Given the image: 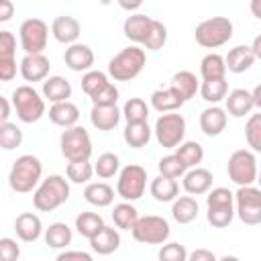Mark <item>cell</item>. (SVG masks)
<instances>
[{"instance_id": "6da1fadb", "label": "cell", "mask_w": 261, "mask_h": 261, "mask_svg": "<svg viewBox=\"0 0 261 261\" xmlns=\"http://www.w3.org/2000/svg\"><path fill=\"white\" fill-rule=\"evenodd\" d=\"M43 181V163L35 155H20L14 159L8 171V186L16 194H29Z\"/></svg>"}, {"instance_id": "7a4b0ae2", "label": "cell", "mask_w": 261, "mask_h": 261, "mask_svg": "<svg viewBox=\"0 0 261 261\" xmlns=\"http://www.w3.org/2000/svg\"><path fill=\"white\" fill-rule=\"evenodd\" d=\"M67 200H69V181L59 173L47 175L33 192V206L39 212H53Z\"/></svg>"}, {"instance_id": "3957f363", "label": "cell", "mask_w": 261, "mask_h": 261, "mask_svg": "<svg viewBox=\"0 0 261 261\" xmlns=\"http://www.w3.org/2000/svg\"><path fill=\"white\" fill-rule=\"evenodd\" d=\"M147 63V53L139 45L124 47L108 61V75L114 82H130L135 80Z\"/></svg>"}, {"instance_id": "277c9868", "label": "cell", "mask_w": 261, "mask_h": 261, "mask_svg": "<svg viewBox=\"0 0 261 261\" xmlns=\"http://www.w3.org/2000/svg\"><path fill=\"white\" fill-rule=\"evenodd\" d=\"M10 102H12V108L20 122L33 124V122L41 120L45 114V98L31 84L16 86L10 96Z\"/></svg>"}, {"instance_id": "5b68a950", "label": "cell", "mask_w": 261, "mask_h": 261, "mask_svg": "<svg viewBox=\"0 0 261 261\" xmlns=\"http://www.w3.org/2000/svg\"><path fill=\"white\" fill-rule=\"evenodd\" d=\"M237 214L234 194L228 188H212L206 196V218L214 228H224Z\"/></svg>"}, {"instance_id": "8992f818", "label": "cell", "mask_w": 261, "mask_h": 261, "mask_svg": "<svg viewBox=\"0 0 261 261\" xmlns=\"http://www.w3.org/2000/svg\"><path fill=\"white\" fill-rule=\"evenodd\" d=\"M232 33H234V27L228 16H212V18L202 20L196 27L194 39L204 49H216L228 43L232 39Z\"/></svg>"}, {"instance_id": "52a82bcc", "label": "cell", "mask_w": 261, "mask_h": 261, "mask_svg": "<svg viewBox=\"0 0 261 261\" xmlns=\"http://www.w3.org/2000/svg\"><path fill=\"white\" fill-rule=\"evenodd\" d=\"M226 173H228V179L237 184L239 188L253 186L259 175L255 153L249 149H237L234 153H230L228 163H226Z\"/></svg>"}, {"instance_id": "ba28073f", "label": "cell", "mask_w": 261, "mask_h": 261, "mask_svg": "<svg viewBox=\"0 0 261 261\" xmlns=\"http://www.w3.org/2000/svg\"><path fill=\"white\" fill-rule=\"evenodd\" d=\"M61 155L73 163V161H90L92 157V139L84 126H71L65 128L59 137Z\"/></svg>"}, {"instance_id": "9c48e42d", "label": "cell", "mask_w": 261, "mask_h": 261, "mask_svg": "<svg viewBox=\"0 0 261 261\" xmlns=\"http://www.w3.org/2000/svg\"><path fill=\"white\" fill-rule=\"evenodd\" d=\"M155 139L163 149H177L186 137V118L179 112L161 114L155 120Z\"/></svg>"}, {"instance_id": "30bf717a", "label": "cell", "mask_w": 261, "mask_h": 261, "mask_svg": "<svg viewBox=\"0 0 261 261\" xmlns=\"http://www.w3.org/2000/svg\"><path fill=\"white\" fill-rule=\"evenodd\" d=\"M147 188V169L137 163H128L120 169L116 179V194L124 202H137Z\"/></svg>"}, {"instance_id": "8fae6325", "label": "cell", "mask_w": 261, "mask_h": 261, "mask_svg": "<svg viewBox=\"0 0 261 261\" xmlns=\"http://www.w3.org/2000/svg\"><path fill=\"white\" fill-rule=\"evenodd\" d=\"M133 239L137 243L143 245H165V241L171 234L169 222L163 216L157 214H147V216H139L135 228L130 230Z\"/></svg>"}, {"instance_id": "7c38bea8", "label": "cell", "mask_w": 261, "mask_h": 261, "mask_svg": "<svg viewBox=\"0 0 261 261\" xmlns=\"http://www.w3.org/2000/svg\"><path fill=\"white\" fill-rule=\"evenodd\" d=\"M18 41L24 55H41L47 49L49 41V27L41 18H27L20 22Z\"/></svg>"}, {"instance_id": "4fadbf2b", "label": "cell", "mask_w": 261, "mask_h": 261, "mask_svg": "<svg viewBox=\"0 0 261 261\" xmlns=\"http://www.w3.org/2000/svg\"><path fill=\"white\" fill-rule=\"evenodd\" d=\"M234 208L241 222L255 226L261 224V188L245 186L234 192Z\"/></svg>"}, {"instance_id": "5bb4252c", "label": "cell", "mask_w": 261, "mask_h": 261, "mask_svg": "<svg viewBox=\"0 0 261 261\" xmlns=\"http://www.w3.org/2000/svg\"><path fill=\"white\" fill-rule=\"evenodd\" d=\"M16 37L10 31H0V80L10 82L16 75Z\"/></svg>"}, {"instance_id": "9a60e30c", "label": "cell", "mask_w": 261, "mask_h": 261, "mask_svg": "<svg viewBox=\"0 0 261 261\" xmlns=\"http://www.w3.org/2000/svg\"><path fill=\"white\" fill-rule=\"evenodd\" d=\"M155 18H151L149 14H143V12H137V14H128L124 18V24H122V33L128 41H133L135 45H145L149 33H151V27H153Z\"/></svg>"}, {"instance_id": "2e32d148", "label": "cell", "mask_w": 261, "mask_h": 261, "mask_svg": "<svg viewBox=\"0 0 261 261\" xmlns=\"http://www.w3.org/2000/svg\"><path fill=\"white\" fill-rule=\"evenodd\" d=\"M51 35L55 41L63 43V45H75L80 35H82V24L75 16H69V14H61L57 18H53L51 22Z\"/></svg>"}, {"instance_id": "e0dca14e", "label": "cell", "mask_w": 261, "mask_h": 261, "mask_svg": "<svg viewBox=\"0 0 261 261\" xmlns=\"http://www.w3.org/2000/svg\"><path fill=\"white\" fill-rule=\"evenodd\" d=\"M49 69H51V63L43 53L41 55H24L20 59V65H18L22 80L29 84L45 82L49 77Z\"/></svg>"}, {"instance_id": "ac0fdd59", "label": "cell", "mask_w": 261, "mask_h": 261, "mask_svg": "<svg viewBox=\"0 0 261 261\" xmlns=\"http://www.w3.org/2000/svg\"><path fill=\"white\" fill-rule=\"evenodd\" d=\"M63 61L65 65L71 69V71H84L88 73L94 65V51L90 45H84V43H75V45H69L63 53Z\"/></svg>"}, {"instance_id": "d6986e66", "label": "cell", "mask_w": 261, "mask_h": 261, "mask_svg": "<svg viewBox=\"0 0 261 261\" xmlns=\"http://www.w3.org/2000/svg\"><path fill=\"white\" fill-rule=\"evenodd\" d=\"M212 173L204 167H194V169H188L186 175L181 177V186L184 190L190 194V196H202V194H208L212 190Z\"/></svg>"}, {"instance_id": "ffe728a7", "label": "cell", "mask_w": 261, "mask_h": 261, "mask_svg": "<svg viewBox=\"0 0 261 261\" xmlns=\"http://www.w3.org/2000/svg\"><path fill=\"white\" fill-rule=\"evenodd\" d=\"M255 108L253 104V96L249 90L245 88H237V90H230L228 96L224 98V110L226 114L234 116V118H243V116H251V110Z\"/></svg>"}, {"instance_id": "44dd1931", "label": "cell", "mask_w": 261, "mask_h": 261, "mask_svg": "<svg viewBox=\"0 0 261 261\" xmlns=\"http://www.w3.org/2000/svg\"><path fill=\"white\" fill-rule=\"evenodd\" d=\"M228 114L220 106H208L200 112V130L206 137H218L226 128Z\"/></svg>"}, {"instance_id": "7402d4cb", "label": "cell", "mask_w": 261, "mask_h": 261, "mask_svg": "<svg viewBox=\"0 0 261 261\" xmlns=\"http://www.w3.org/2000/svg\"><path fill=\"white\" fill-rule=\"evenodd\" d=\"M14 232L22 243H35L43 234V222L35 212H22L14 220Z\"/></svg>"}, {"instance_id": "603a6c76", "label": "cell", "mask_w": 261, "mask_h": 261, "mask_svg": "<svg viewBox=\"0 0 261 261\" xmlns=\"http://www.w3.org/2000/svg\"><path fill=\"white\" fill-rule=\"evenodd\" d=\"M224 61H226V71H230V73H243V71L251 69V65L257 59H255V53H253L251 45H237V47H232L226 53Z\"/></svg>"}, {"instance_id": "cb8c5ba5", "label": "cell", "mask_w": 261, "mask_h": 261, "mask_svg": "<svg viewBox=\"0 0 261 261\" xmlns=\"http://www.w3.org/2000/svg\"><path fill=\"white\" fill-rule=\"evenodd\" d=\"M71 84L63 77V75H49L43 82V98L49 100L51 104H59V102H69L71 98Z\"/></svg>"}, {"instance_id": "d4e9b609", "label": "cell", "mask_w": 261, "mask_h": 261, "mask_svg": "<svg viewBox=\"0 0 261 261\" xmlns=\"http://www.w3.org/2000/svg\"><path fill=\"white\" fill-rule=\"evenodd\" d=\"M169 88H171L184 102H188V100H192V98L196 96V92H200V82H198L196 73H192V71H188V69H181V71H177V73L171 75Z\"/></svg>"}, {"instance_id": "484cf974", "label": "cell", "mask_w": 261, "mask_h": 261, "mask_svg": "<svg viewBox=\"0 0 261 261\" xmlns=\"http://www.w3.org/2000/svg\"><path fill=\"white\" fill-rule=\"evenodd\" d=\"M49 120L57 126L63 128H71L77 126L80 120V108L73 102H59V104H51L49 108Z\"/></svg>"}, {"instance_id": "4316f807", "label": "cell", "mask_w": 261, "mask_h": 261, "mask_svg": "<svg viewBox=\"0 0 261 261\" xmlns=\"http://www.w3.org/2000/svg\"><path fill=\"white\" fill-rule=\"evenodd\" d=\"M198 202L194 196H177L171 202V216L177 224H190L198 218Z\"/></svg>"}, {"instance_id": "83f0119b", "label": "cell", "mask_w": 261, "mask_h": 261, "mask_svg": "<svg viewBox=\"0 0 261 261\" xmlns=\"http://www.w3.org/2000/svg\"><path fill=\"white\" fill-rule=\"evenodd\" d=\"M90 247L98 255H110L120 247V232L114 226H104L94 239H90Z\"/></svg>"}, {"instance_id": "f1b7e54d", "label": "cell", "mask_w": 261, "mask_h": 261, "mask_svg": "<svg viewBox=\"0 0 261 261\" xmlns=\"http://www.w3.org/2000/svg\"><path fill=\"white\" fill-rule=\"evenodd\" d=\"M122 116V110L118 106H92L90 120L98 130H112Z\"/></svg>"}, {"instance_id": "f546056e", "label": "cell", "mask_w": 261, "mask_h": 261, "mask_svg": "<svg viewBox=\"0 0 261 261\" xmlns=\"http://www.w3.org/2000/svg\"><path fill=\"white\" fill-rule=\"evenodd\" d=\"M84 198L96 208H106L114 202V190L106 181H90L84 190Z\"/></svg>"}, {"instance_id": "4dcf8cb0", "label": "cell", "mask_w": 261, "mask_h": 261, "mask_svg": "<svg viewBox=\"0 0 261 261\" xmlns=\"http://www.w3.org/2000/svg\"><path fill=\"white\" fill-rule=\"evenodd\" d=\"M200 75L202 82H212V80H224L226 75V61L218 53H208L200 61Z\"/></svg>"}, {"instance_id": "1f68e13d", "label": "cell", "mask_w": 261, "mask_h": 261, "mask_svg": "<svg viewBox=\"0 0 261 261\" xmlns=\"http://www.w3.org/2000/svg\"><path fill=\"white\" fill-rule=\"evenodd\" d=\"M186 102L171 90V88H161V90H155L151 94V106L161 112V114H167V112H177Z\"/></svg>"}, {"instance_id": "d6a6232c", "label": "cell", "mask_w": 261, "mask_h": 261, "mask_svg": "<svg viewBox=\"0 0 261 261\" xmlns=\"http://www.w3.org/2000/svg\"><path fill=\"white\" fill-rule=\"evenodd\" d=\"M153 135V128L149 126V122H126L124 130H122V139L128 147L133 149H141L149 143Z\"/></svg>"}, {"instance_id": "836d02e7", "label": "cell", "mask_w": 261, "mask_h": 261, "mask_svg": "<svg viewBox=\"0 0 261 261\" xmlns=\"http://www.w3.org/2000/svg\"><path fill=\"white\" fill-rule=\"evenodd\" d=\"M149 192H151V196H153L157 202H161V204L173 202V200L177 198V194H179V184H177V179H169V177L157 175V177L151 181Z\"/></svg>"}, {"instance_id": "e575fe53", "label": "cell", "mask_w": 261, "mask_h": 261, "mask_svg": "<svg viewBox=\"0 0 261 261\" xmlns=\"http://www.w3.org/2000/svg\"><path fill=\"white\" fill-rule=\"evenodd\" d=\"M104 226H106V224H104V218H102L98 212L86 210V212H80V214L75 216V230H77L82 237H86L88 241L94 239Z\"/></svg>"}, {"instance_id": "d590c367", "label": "cell", "mask_w": 261, "mask_h": 261, "mask_svg": "<svg viewBox=\"0 0 261 261\" xmlns=\"http://www.w3.org/2000/svg\"><path fill=\"white\" fill-rule=\"evenodd\" d=\"M112 220L114 226L120 230H133L139 220V210L133 206V202H120L112 208Z\"/></svg>"}, {"instance_id": "8d00e7d4", "label": "cell", "mask_w": 261, "mask_h": 261, "mask_svg": "<svg viewBox=\"0 0 261 261\" xmlns=\"http://www.w3.org/2000/svg\"><path fill=\"white\" fill-rule=\"evenodd\" d=\"M71 228L65 222H51L49 228H45V243L51 249H65L71 243Z\"/></svg>"}, {"instance_id": "74e56055", "label": "cell", "mask_w": 261, "mask_h": 261, "mask_svg": "<svg viewBox=\"0 0 261 261\" xmlns=\"http://www.w3.org/2000/svg\"><path fill=\"white\" fill-rule=\"evenodd\" d=\"M175 155L181 159V163H184L188 169H194V167H198V163H202V159H204V147H202L198 141H184V143L175 149Z\"/></svg>"}, {"instance_id": "f35d334b", "label": "cell", "mask_w": 261, "mask_h": 261, "mask_svg": "<svg viewBox=\"0 0 261 261\" xmlns=\"http://www.w3.org/2000/svg\"><path fill=\"white\" fill-rule=\"evenodd\" d=\"M200 96H202V100H206L208 104L216 106L220 100H224V98L228 96V84H226V77H224V80L202 82V84H200Z\"/></svg>"}, {"instance_id": "ab89813d", "label": "cell", "mask_w": 261, "mask_h": 261, "mask_svg": "<svg viewBox=\"0 0 261 261\" xmlns=\"http://www.w3.org/2000/svg\"><path fill=\"white\" fill-rule=\"evenodd\" d=\"M122 116L126 122H147L149 106L143 98H128L122 106Z\"/></svg>"}, {"instance_id": "60d3db41", "label": "cell", "mask_w": 261, "mask_h": 261, "mask_svg": "<svg viewBox=\"0 0 261 261\" xmlns=\"http://www.w3.org/2000/svg\"><path fill=\"white\" fill-rule=\"evenodd\" d=\"M94 171L102 179L114 177L116 173H120V159H118V155L116 153H102L96 159V163H94Z\"/></svg>"}, {"instance_id": "b9f144b4", "label": "cell", "mask_w": 261, "mask_h": 261, "mask_svg": "<svg viewBox=\"0 0 261 261\" xmlns=\"http://www.w3.org/2000/svg\"><path fill=\"white\" fill-rule=\"evenodd\" d=\"M108 75L100 69H90L88 73L82 75V90L88 94V98H94L100 90H104L108 86Z\"/></svg>"}, {"instance_id": "7bdbcfd3", "label": "cell", "mask_w": 261, "mask_h": 261, "mask_svg": "<svg viewBox=\"0 0 261 261\" xmlns=\"http://www.w3.org/2000/svg\"><path fill=\"white\" fill-rule=\"evenodd\" d=\"M157 167H159V175L169 177V179L184 177V175H186V171H188V167L181 163V159H179L175 153L161 157V159H159V163H157Z\"/></svg>"}, {"instance_id": "ee69618b", "label": "cell", "mask_w": 261, "mask_h": 261, "mask_svg": "<svg viewBox=\"0 0 261 261\" xmlns=\"http://www.w3.org/2000/svg\"><path fill=\"white\" fill-rule=\"evenodd\" d=\"M22 145V130L14 122H4L0 124V147L4 151L18 149Z\"/></svg>"}, {"instance_id": "f6af8a7d", "label": "cell", "mask_w": 261, "mask_h": 261, "mask_svg": "<svg viewBox=\"0 0 261 261\" xmlns=\"http://www.w3.org/2000/svg\"><path fill=\"white\" fill-rule=\"evenodd\" d=\"M245 139L253 153H261V112H255L247 118Z\"/></svg>"}, {"instance_id": "bcb514c9", "label": "cell", "mask_w": 261, "mask_h": 261, "mask_svg": "<svg viewBox=\"0 0 261 261\" xmlns=\"http://www.w3.org/2000/svg\"><path fill=\"white\" fill-rule=\"evenodd\" d=\"M94 173L96 171L90 161H73V163H67V167H65V175L73 184H88Z\"/></svg>"}, {"instance_id": "7dc6e473", "label": "cell", "mask_w": 261, "mask_h": 261, "mask_svg": "<svg viewBox=\"0 0 261 261\" xmlns=\"http://www.w3.org/2000/svg\"><path fill=\"white\" fill-rule=\"evenodd\" d=\"M165 43H167V27H165L163 22L155 20L153 27H151V33H149V37H147V41H145L143 47H145L147 51H159V49H163Z\"/></svg>"}, {"instance_id": "c3c4849f", "label": "cell", "mask_w": 261, "mask_h": 261, "mask_svg": "<svg viewBox=\"0 0 261 261\" xmlns=\"http://www.w3.org/2000/svg\"><path fill=\"white\" fill-rule=\"evenodd\" d=\"M188 249L181 243H165L159 249V261H188Z\"/></svg>"}, {"instance_id": "681fc988", "label": "cell", "mask_w": 261, "mask_h": 261, "mask_svg": "<svg viewBox=\"0 0 261 261\" xmlns=\"http://www.w3.org/2000/svg\"><path fill=\"white\" fill-rule=\"evenodd\" d=\"M90 100H92V106H116V102H118V88L110 82L104 90H100Z\"/></svg>"}, {"instance_id": "f907efd6", "label": "cell", "mask_w": 261, "mask_h": 261, "mask_svg": "<svg viewBox=\"0 0 261 261\" xmlns=\"http://www.w3.org/2000/svg\"><path fill=\"white\" fill-rule=\"evenodd\" d=\"M20 257V247L14 239L2 237L0 239V261H18Z\"/></svg>"}, {"instance_id": "816d5d0a", "label": "cell", "mask_w": 261, "mask_h": 261, "mask_svg": "<svg viewBox=\"0 0 261 261\" xmlns=\"http://www.w3.org/2000/svg\"><path fill=\"white\" fill-rule=\"evenodd\" d=\"M55 261H94V257L86 251H61Z\"/></svg>"}, {"instance_id": "f5cc1de1", "label": "cell", "mask_w": 261, "mask_h": 261, "mask_svg": "<svg viewBox=\"0 0 261 261\" xmlns=\"http://www.w3.org/2000/svg\"><path fill=\"white\" fill-rule=\"evenodd\" d=\"M188 261H218L216 255L208 249H194L190 255H188Z\"/></svg>"}, {"instance_id": "db71d44e", "label": "cell", "mask_w": 261, "mask_h": 261, "mask_svg": "<svg viewBox=\"0 0 261 261\" xmlns=\"http://www.w3.org/2000/svg\"><path fill=\"white\" fill-rule=\"evenodd\" d=\"M14 14V4L10 0H0V22L10 20Z\"/></svg>"}, {"instance_id": "11a10c76", "label": "cell", "mask_w": 261, "mask_h": 261, "mask_svg": "<svg viewBox=\"0 0 261 261\" xmlns=\"http://www.w3.org/2000/svg\"><path fill=\"white\" fill-rule=\"evenodd\" d=\"M0 104H2L0 124H4V122H10V120H8V118H10V102H8V98H0Z\"/></svg>"}, {"instance_id": "9f6ffc18", "label": "cell", "mask_w": 261, "mask_h": 261, "mask_svg": "<svg viewBox=\"0 0 261 261\" xmlns=\"http://www.w3.org/2000/svg\"><path fill=\"white\" fill-rule=\"evenodd\" d=\"M251 96H253L255 108H259V112H261V84H257V86L251 90Z\"/></svg>"}, {"instance_id": "6f0895ef", "label": "cell", "mask_w": 261, "mask_h": 261, "mask_svg": "<svg viewBox=\"0 0 261 261\" xmlns=\"http://www.w3.org/2000/svg\"><path fill=\"white\" fill-rule=\"evenodd\" d=\"M251 49H253V53H255V59H259V61H261V35H257V37L253 39Z\"/></svg>"}, {"instance_id": "680465c9", "label": "cell", "mask_w": 261, "mask_h": 261, "mask_svg": "<svg viewBox=\"0 0 261 261\" xmlns=\"http://www.w3.org/2000/svg\"><path fill=\"white\" fill-rule=\"evenodd\" d=\"M249 8H251V12H253V16L261 20V0H251V4H249Z\"/></svg>"}, {"instance_id": "91938a15", "label": "cell", "mask_w": 261, "mask_h": 261, "mask_svg": "<svg viewBox=\"0 0 261 261\" xmlns=\"http://www.w3.org/2000/svg\"><path fill=\"white\" fill-rule=\"evenodd\" d=\"M118 6H120V8H124V10H137V8H141V6H143V2H139V0H137V2H124V0H120V2H118Z\"/></svg>"}, {"instance_id": "94428289", "label": "cell", "mask_w": 261, "mask_h": 261, "mask_svg": "<svg viewBox=\"0 0 261 261\" xmlns=\"http://www.w3.org/2000/svg\"><path fill=\"white\" fill-rule=\"evenodd\" d=\"M218 261H241L239 257H234V255H224V257H220Z\"/></svg>"}, {"instance_id": "6125c7cd", "label": "cell", "mask_w": 261, "mask_h": 261, "mask_svg": "<svg viewBox=\"0 0 261 261\" xmlns=\"http://www.w3.org/2000/svg\"><path fill=\"white\" fill-rule=\"evenodd\" d=\"M257 184H259V188H261V169H259V175H257Z\"/></svg>"}]
</instances>
